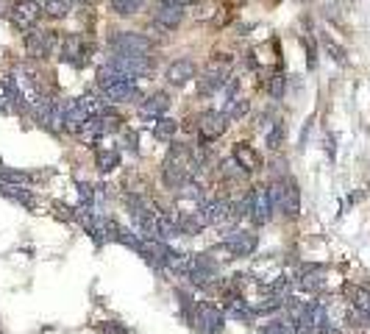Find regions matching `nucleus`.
Segmentation results:
<instances>
[{
    "label": "nucleus",
    "mask_w": 370,
    "mask_h": 334,
    "mask_svg": "<svg viewBox=\"0 0 370 334\" xmlns=\"http://www.w3.org/2000/svg\"><path fill=\"white\" fill-rule=\"evenodd\" d=\"M201 167L192 162V148L189 145H170L165 162H162V181L167 189H178L181 184H187L189 178H198Z\"/></svg>",
    "instance_id": "nucleus-1"
},
{
    "label": "nucleus",
    "mask_w": 370,
    "mask_h": 334,
    "mask_svg": "<svg viewBox=\"0 0 370 334\" xmlns=\"http://www.w3.org/2000/svg\"><path fill=\"white\" fill-rule=\"evenodd\" d=\"M187 282L192 290L201 293H217V287L223 284V271H220V259H214L212 253H192V264Z\"/></svg>",
    "instance_id": "nucleus-2"
},
{
    "label": "nucleus",
    "mask_w": 370,
    "mask_h": 334,
    "mask_svg": "<svg viewBox=\"0 0 370 334\" xmlns=\"http://www.w3.org/2000/svg\"><path fill=\"white\" fill-rule=\"evenodd\" d=\"M267 187H270V198H273V209L278 215H284V218L301 215V189L292 176H278Z\"/></svg>",
    "instance_id": "nucleus-3"
},
{
    "label": "nucleus",
    "mask_w": 370,
    "mask_h": 334,
    "mask_svg": "<svg viewBox=\"0 0 370 334\" xmlns=\"http://www.w3.org/2000/svg\"><path fill=\"white\" fill-rule=\"evenodd\" d=\"M226 312L220 304L214 301H195V309H192V317H189V328L195 334H223L226 328Z\"/></svg>",
    "instance_id": "nucleus-4"
},
{
    "label": "nucleus",
    "mask_w": 370,
    "mask_h": 334,
    "mask_svg": "<svg viewBox=\"0 0 370 334\" xmlns=\"http://www.w3.org/2000/svg\"><path fill=\"white\" fill-rule=\"evenodd\" d=\"M259 248V234L256 229H234L229 234H223V240H220V245L214 251H226L232 259H245V256H254Z\"/></svg>",
    "instance_id": "nucleus-5"
},
{
    "label": "nucleus",
    "mask_w": 370,
    "mask_h": 334,
    "mask_svg": "<svg viewBox=\"0 0 370 334\" xmlns=\"http://www.w3.org/2000/svg\"><path fill=\"white\" fill-rule=\"evenodd\" d=\"M248 198V220L254 223V229H262L273 220V198H270V187L267 184H256L245 192Z\"/></svg>",
    "instance_id": "nucleus-6"
},
{
    "label": "nucleus",
    "mask_w": 370,
    "mask_h": 334,
    "mask_svg": "<svg viewBox=\"0 0 370 334\" xmlns=\"http://www.w3.org/2000/svg\"><path fill=\"white\" fill-rule=\"evenodd\" d=\"M229 56H214L212 61H209V67L203 70V76L198 79V92L201 95H214V92H220L226 84H229V73H226V67H229Z\"/></svg>",
    "instance_id": "nucleus-7"
},
{
    "label": "nucleus",
    "mask_w": 370,
    "mask_h": 334,
    "mask_svg": "<svg viewBox=\"0 0 370 334\" xmlns=\"http://www.w3.org/2000/svg\"><path fill=\"white\" fill-rule=\"evenodd\" d=\"M295 287H298L301 293H307V295H312V298H318L326 290V267L315 264V262L301 264L298 273H295Z\"/></svg>",
    "instance_id": "nucleus-8"
},
{
    "label": "nucleus",
    "mask_w": 370,
    "mask_h": 334,
    "mask_svg": "<svg viewBox=\"0 0 370 334\" xmlns=\"http://www.w3.org/2000/svg\"><path fill=\"white\" fill-rule=\"evenodd\" d=\"M109 67H114L123 76L139 79V76H147L154 70V61H151V56H139V53H114L109 59Z\"/></svg>",
    "instance_id": "nucleus-9"
},
{
    "label": "nucleus",
    "mask_w": 370,
    "mask_h": 334,
    "mask_svg": "<svg viewBox=\"0 0 370 334\" xmlns=\"http://www.w3.org/2000/svg\"><path fill=\"white\" fill-rule=\"evenodd\" d=\"M109 48L114 53H139V56H147L151 53V39L145 34H136V31H114L109 36Z\"/></svg>",
    "instance_id": "nucleus-10"
},
{
    "label": "nucleus",
    "mask_w": 370,
    "mask_h": 334,
    "mask_svg": "<svg viewBox=\"0 0 370 334\" xmlns=\"http://www.w3.org/2000/svg\"><path fill=\"white\" fill-rule=\"evenodd\" d=\"M56 31H39V28H31L28 34H25V53L31 56V59H37V61H45L50 53H53V48H56Z\"/></svg>",
    "instance_id": "nucleus-11"
},
{
    "label": "nucleus",
    "mask_w": 370,
    "mask_h": 334,
    "mask_svg": "<svg viewBox=\"0 0 370 334\" xmlns=\"http://www.w3.org/2000/svg\"><path fill=\"white\" fill-rule=\"evenodd\" d=\"M226 128H229V117H226V112L209 109V112H203V114L198 117V134H201L206 143L220 140V137L226 134Z\"/></svg>",
    "instance_id": "nucleus-12"
},
{
    "label": "nucleus",
    "mask_w": 370,
    "mask_h": 334,
    "mask_svg": "<svg viewBox=\"0 0 370 334\" xmlns=\"http://www.w3.org/2000/svg\"><path fill=\"white\" fill-rule=\"evenodd\" d=\"M59 56H61V61H70V64L81 67V64L90 59V56H87V42H84V36H81V34H67V36L61 39Z\"/></svg>",
    "instance_id": "nucleus-13"
},
{
    "label": "nucleus",
    "mask_w": 370,
    "mask_h": 334,
    "mask_svg": "<svg viewBox=\"0 0 370 334\" xmlns=\"http://www.w3.org/2000/svg\"><path fill=\"white\" fill-rule=\"evenodd\" d=\"M42 17V6L34 3V0H20V3H14L12 9V23L23 31H31Z\"/></svg>",
    "instance_id": "nucleus-14"
},
{
    "label": "nucleus",
    "mask_w": 370,
    "mask_h": 334,
    "mask_svg": "<svg viewBox=\"0 0 370 334\" xmlns=\"http://www.w3.org/2000/svg\"><path fill=\"white\" fill-rule=\"evenodd\" d=\"M87 120H90V114H87V109L79 103V98H72V101L64 103V131L81 134V128L87 125Z\"/></svg>",
    "instance_id": "nucleus-15"
},
{
    "label": "nucleus",
    "mask_w": 370,
    "mask_h": 334,
    "mask_svg": "<svg viewBox=\"0 0 370 334\" xmlns=\"http://www.w3.org/2000/svg\"><path fill=\"white\" fill-rule=\"evenodd\" d=\"M232 159L251 176V173H256V170H262V156H259V151L254 148V145H248V143H234V154H232Z\"/></svg>",
    "instance_id": "nucleus-16"
},
{
    "label": "nucleus",
    "mask_w": 370,
    "mask_h": 334,
    "mask_svg": "<svg viewBox=\"0 0 370 334\" xmlns=\"http://www.w3.org/2000/svg\"><path fill=\"white\" fill-rule=\"evenodd\" d=\"M195 73H198V67H195L192 59H178V61H173L167 67V81L173 87H184V84H189L195 79Z\"/></svg>",
    "instance_id": "nucleus-17"
},
{
    "label": "nucleus",
    "mask_w": 370,
    "mask_h": 334,
    "mask_svg": "<svg viewBox=\"0 0 370 334\" xmlns=\"http://www.w3.org/2000/svg\"><path fill=\"white\" fill-rule=\"evenodd\" d=\"M0 195L9 198V200H14V204H23L25 209H34V207H37V204H34V195H31V189H28L25 184H14V181L0 178Z\"/></svg>",
    "instance_id": "nucleus-18"
},
{
    "label": "nucleus",
    "mask_w": 370,
    "mask_h": 334,
    "mask_svg": "<svg viewBox=\"0 0 370 334\" xmlns=\"http://www.w3.org/2000/svg\"><path fill=\"white\" fill-rule=\"evenodd\" d=\"M181 20H184V9H181V6L159 3V6L154 9V23H156L159 28H165V31L178 28V25H181Z\"/></svg>",
    "instance_id": "nucleus-19"
},
{
    "label": "nucleus",
    "mask_w": 370,
    "mask_h": 334,
    "mask_svg": "<svg viewBox=\"0 0 370 334\" xmlns=\"http://www.w3.org/2000/svg\"><path fill=\"white\" fill-rule=\"evenodd\" d=\"M176 218H178L181 237H198L203 229H209L206 220H203V215H201V209H192V212H176Z\"/></svg>",
    "instance_id": "nucleus-20"
},
{
    "label": "nucleus",
    "mask_w": 370,
    "mask_h": 334,
    "mask_svg": "<svg viewBox=\"0 0 370 334\" xmlns=\"http://www.w3.org/2000/svg\"><path fill=\"white\" fill-rule=\"evenodd\" d=\"M176 237H181L176 212H159V215H156V240L170 242V240H176Z\"/></svg>",
    "instance_id": "nucleus-21"
},
{
    "label": "nucleus",
    "mask_w": 370,
    "mask_h": 334,
    "mask_svg": "<svg viewBox=\"0 0 370 334\" xmlns=\"http://www.w3.org/2000/svg\"><path fill=\"white\" fill-rule=\"evenodd\" d=\"M167 109H170V95H167V92H154V95H147L145 103L139 106L142 117H154V120H159Z\"/></svg>",
    "instance_id": "nucleus-22"
},
{
    "label": "nucleus",
    "mask_w": 370,
    "mask_h": 334,
    "mask_svg": "<svg viewBox=\"0 0 370 334\" xmlns=\"http://www.w3.org/2000/svg\"><path fill=\"white\" fill-rule=\"evenodd\" d=\"M176 200H189V204H195V209H198V207L206 204V189L198 178H189L187 184H181L176 189Z\"/></svg>",
    "instance_id": "nucleus-23"
},
{
    "label": "nucleus",
    "mask_w": 370,
    "mask_h": 334,
    "mask_svg": "<svg viewBox=\"0 0 370 334\" xmlns=\"http://www.w3.org/2000/svg\"><path fill=\"white\" fill-rule=\"evenodd\" d=\"M345 304L370 315V287H359V284H345Z\"/></svg>",
    "instance_id": "nucleus-24"
},
{
    "label": "nucleus",
    "mask_w": 370,
    "mask_h": 334,
    "mask_svg": "<svg viewBox=\"0 0 370 334\" xmlns=\"http://www.w3.org/2000/svg\"><path fill=\"white\" fill-rule=\"evenodd\" d=\"M117 165H120V154L114 151V148H98L95 151V167L106 176V173H112V170H117Z\"/></svg>",
    "instance_id": "nucleus-25"
},
{
    "label": "nucleus",
    "mask_w": 370,
    "mask_h": 334,
    "mask_svg": "<svg viewBox=\"0 0 370 334\" xmlns=\"http://www.w3.org/2000/svg\"><path fill=\"white\" fill-rule=\"evenodd\" d=\"M176 131H178V123H176L173 117H159V120L154 123V137H156L159 143L176 140Z\"/></svg>",
    "instance_id": "nucleus-26"
},
{
    "label": "nucleus",
    "mask_w": 370,
    "mask_h": 334,
    "mask_svg": "<svg viewBox=\"0 0 370 334\" xmlns=\"http://www.w3.org/2000/svg\"><path fill=\"white\" fill-rule=\"evenodd\" d=\"M42 12L53 20H64L70 12H72V0H42Z\"/></svg>",
    "instance_id": "nucleus-27"
},
{
    "label": "nucleus",
    "mask_w": 370,
    "mask_h": 334,
    "mask_svg": "<svg viewBox=\"0 0 370 334\" xmlns=\"http://www.w3.org/2000/svg\"><path fill=\"white\" fill-rule=\"evenodd\" d=\"M109 6H112L114 14L131 17V14H136V12L145 6V0H109Z\"/></svg>",
    "instance_id": "nucleus-28"
},
{
    "label": "nucleus",
    "mask_w": 370,
    "mask_h": 334,
    "mask_svg": "<svg viewBox=\"0 0 370 334\" xmlns=\"http://www.w3.org/2000/svg\"><path fill=\"white\" fill-rule=\"evenodd\" d=\"M248 112H251V101H245V98H232V101H229V109H226V117H229V120H243Z\"/></svg>",
    "instance_id": "nucleus-29"
},
{
    "label": "nucleus",
    "mask_w": 370,
    "mask_h": 334,
    "mask_svg": "<svg viewBox=\"0 0 370 334\" xmlns=\"http://www.w3.org/2000/svg\"><path fill=\"white\" fill-rule=\"evenodd\" d=\"M95 331H98V334H131V328H128L123 320H103V323H95Z\"/></svg>",
    "instance_id": "nucleus-30"
},
{
    "label": "nucleus",
    "mask_w": 370,
    "mask_h": 334,
    "mask_svg": "<svg viewBox=\"0 0 370 334\" xmlns=\"http://www.w3.org/2000/svg\"><path fill=\"white\" fill-rule=\"evenodd\" d=\"M265 143H267V148H270V151H278V148L284 145V123H281V120H278V123H276V125L267 131Z\"/></svg>",
    "instance_id": "nucleus-31"
},
{
    "label": "nucleus",
    "mask_w": 370,
    "mask_h": 334,
    "mask_svg": "<svg viewBox=\"0 0 370 334\" xmlns=\"http://www.w3.org/2000/svg\"><path fill=\"white\" fill-rule=\"evenodd\" d=\"M220 176H223V178H248V173L234 162V159H229V162H223V167H220Z\"/></svg>",
    "instance_id": "nucleus-32"
},
{
    "label": "nucleus",
    "mask_w": 370,
    "mask_h": 334,
    "mask_svg": "<svg viewBox=\"0 0 370 334\" xmlns=\"http://www.w3.org/2000/svg\"><path fill=\"white\" fill-rule=\"evenodd\" d=\"M284 84H287V79L278 73V76H273L270 79V84H267V95L273 98V101H281L284 98Z\"/></svg>",
    "instance_id": "nucleus-33"
},
{
    "label": "nucleus",
    "mask_w": 370,
    "mask_h": 334,
    "mask_svg": "<svg viewBox=\"0 0 370 334\" xmlns=\"http://www.w3.org/2000/svg\"><path fill=\"white\" fill-rule=\"evenodd\" d=\"M323 48H326V50L331 53V59H334V61H340V64H345V50H342L340 45H334V42H331L329 36H323Z\"/></svg>",
    "instance_id": "nucleus-34"
},
{
    "label": "nucleus",
    "mask_w": 370,
    "mask_h": 334,
    "mask_svg": "<svg viewBox=\"0 0 370 334\" xmlns=\"http://www.w3.org/2000/svg\"><path fill=\"white\" fill-rule=\"evenodd\" d=\"M159 3H170V6H181V9H187V6L195 3V0H159Z\"/></svg>",
    "instance_id": "nucleus-35"
},
{
    "label": "nucleus",
    "mask_w": 370,
    "mask_h": 334,
    "mask_svg": "<svg viewBox=\"0 0 370 334\" xmlns=\"http://www.w3.org/2000/svg\"><path fill=\"white\" fill-rule=\"evenodd\" d=\"M125 143H128L125 148H128L131 154H136V134H134V131H131V134H125Z\"/></svg>",
    "instance_id": "nucleus-36"
},
{
    "label": "nucleus",
    "mask_w": 370,
    "mask_h": 334,
    "mask_svg": "<svg viewBox=\"0 0 370 334\" xmlns=\"http://www.w3.org/2000/svg\"><path fill=\"white\" fill-rule=\"evenodd\" d=\"M9 109V98H6V90L0 87V112H6Z\"/></svg>",
    "instance_id": "nucleus-37"
},
{
    "label": "nucleus",
    "mask_w": 370,
    "mask_h": 334,
    "mask_svg": "<svg viewBox=\"0 0 370 334\" xmlns=\"http://www.w3.org/2000/svg\"><path fill=\"white\" fill-rule=\"evenodd\" d=\"M81 3H92V0H81Z\"/></svg>",
    "instance_id": "nucleus-38"
}]
</instances>
